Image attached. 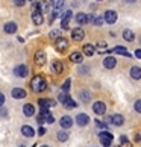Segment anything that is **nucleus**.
I'll use <instances>...</instances> for the list:
<instances>
[{"label":"nucleus","instance_id":"nucleus-33","mask_svg":"<svg viewBox=\"0 0 141 147\" xmlns=\"http://www.w3.org/2000/svg\"><path fill=\"white\" fill-rule=\"evenodd\" d=\"M52 38V40H58L59 36H61V30H58V29H55V30H52L50 32V35H49Z\"/></svg>","mask_w":141,"mask_h":147},{"label":"nucleus","instance_id":"nucleus-2","mask_svg":"<svg viewBox=\"0 0 141 147\" xmlns=\"http://www.w3.org/2000/svg\"><path fill=\"white\" fill-rule=\"evenodd\" d=\"M99 138H100V143L102 146H105V147H109L112 144V140H114V135L111 132H100L99 134Z\"/></svg>","mask_w":141,"mask_h":147},{"label":"nucleus","instance_id":"nucleus-3","mask_svg":"<svg viewBox=\"0 0 141 147\" xmlns=\"http://www.w3.org/2000/svg\"><path fill=\"white\" fill-rule=\"evenodd\" d=\"M55 47H56V50L58 52H61L64 53L68 49V40L67 38H62V36H59L58 40H55Z\"/></svg>","mask_w":141,"mask_h":147},{"label":"nucleus","instance_id":"nucleus-17","mask_svg":"<svg viewBox=\"0 0 141 147\" xmlns=\"http://www.w3.org/2000/svg\"><path fill=\"white\" fill-rule=\"evenodd\" d=\"M23 114L26 117H32L35 114V108L34 105H30V103H26V105L23 106Z\"/></svg>","mask_w":141,"mask_h":147},{"label":"nucleus","instance_id":"nucleus-16","mask_svg":"<svg viewBox=\"0 0 141 147\" xmlns=\"http://www.w3.org/2000/svg\"><path fill=\"white\" fill-rule=\"evenodd\" d=\"M109 121L112 124H115V126H121V124L124 123V118H123V115H120V114H115V115L109 117Z\"/></svg>","mask_w":141,"mask_h":147},{"label":"nucleus","instance_id":"nucleus-43","mask_svg":"<svg viewBox=\"0 0 141 147\" xmlns=\"http://www.w3.org/2000/svg\"><path fill=\"white\" fill-rule=\"evenodd\" d=\"M0 115H2V117H6V115H8V111H6V109H2V108H0Z\"/></svg>","mask_w":141,"mask_h":147},{"label":"nucleus","instance_id":"nucleus-11","mask_svg":"<svg viewBox=\"0 0 141 147\" xmlns=\"http://www.w3.org/2000/svg\"><path fill=\"white\" fill-rule=\"evenodd\" d=\"M32 21H34V24H36V26L43 24L44 17H43V14L40 12V11H32Z\"/></svg>","mask_w":141,"mask_h":147},{"label":"nucleus","instance_id":"nucleus-32","mask_svg":"<svg viewBox=\"0 0 141 147\" xmlns=\"http://www.w3.org/2000/svg\"><path fill=\"white\" fill-rule=\"evenodd\" d=\"M79 97H80V100H82V102H88L90 100V92L88 91H80Z\"/></svg>","mask_w":141,"mask_h":147},{"label":"nucleus","instance_id":"nucleus-39","mask_svg":"<svg viewBox=\"0 0 141 147\" xmlns=\"http://www.w3.org/2000/svg\"><path fill=\"white\" fill-rule=\"evenodd\" d=\"M97 47H100V49H105V50H106L108 44H106V42H103V41H99V42H97Z\"/></svg>","mask_w":141,"mask_h":147},{"label":"nucleus","instance_id":"nucleus-23","mask_svg":"<svg viewBox=\"0 0 141 147\" xmlns=\"http://www.w3.org/2000/svg\"><path fill=\"white\" fill-rule=\"evenodd\" d=\"M21 134H23L24 137L30 138V137H34V135H35V130L32 129L30 126H23V127H21Z\"/></svg>","mask_w":141,"mask_h":147},{"label":"nucleus","instance_id":"nucleus-29","mask_svg":"<svg viewBox=\"0 0 141 147\" xmlns=\"http://www.w3.org/2000/svg\"><path fill=\"white\" fill-rule=\"evenodd\" d=\"M58 140L61 141V143L67 141V140H68V132H65V130H61V132H58Z\"/></svg>","mask_w":141,"mask_h":147},{"label":"nucleus","instance_id":"nucleus-51","mask_svg":"<svg viewBox=\"0 0 141 147\" xmlns=\"http://www.w3.org/2000/svg\"><path fill=\"white\" fill-rule=\"evenodd\" d=\"M30 2H34V0H30Z\"/></svg>","mask_w":141,"mask_h":147},{"label":"nucleus","instance_id":"nucleus-9","mask_svg":"<svg viewBox=\"0 0 141 147\" xmlns=\"http://www.w3.org/2000/svg\"><path fill=\"white\" fill-rule=\"evenodd\" d=\"M59 124H61L62 129H70L73 126V118L70 115H64L61 120H59Z\"/></svg>","mask_w":141,"mask_h":147},{"label":"nucleus","instance_id":"nucleus-40","mask_svg":"<svg viewBox=\"0 0 141 147\" xmlns=\"http://www.w3.org/2000/svg\"><path fill=\"white\" fill-rule=\"evenodd\" d=\"M24 2H26V0H14V3L17 5V6H23Z\"/></svg>","mask_w":141,"mask_h":147},{"label":"nucleus","instance_id":"nucleus-44","mask_svg":"<svg viewBox=\"0 0 141 147\" xmlns=\"http://www.w3.org/2000/svg\"><path fill=\"white\" fill-rule=\"evenodd\" d=\"M3 103H5V96L0 92V106H3Z\"/></svg>","mask_w":141,"mask_h":147},{"label":"nucleus","instance_id":"nucleus-8","mask_svg":"<svg viewBox=\"0 0 141 147\" xmlns=\"http://www.w3.org/2000/svg\"><path fill=\"white\" fill-rule=\"evenodd\" d=\"M47 61V56H46V52H43V50H38L35 53V64L36 65H44Z\"/></svg>","mask_w":141,"mask_h":147},{"label":"nucleus","instance_id":"nucleus-7","mask_svg":"<svg viewBox=\"0 0 141 147\" xmlns=\"http://www.w3.org/2000/svg\"><path fill=\"white\" fill-rule=\"evenodd\" d=\"M72 38L74 41H82L84 38H85V32H84V29L82 28H76V29H73V32H72Z\"/></svg>","mask_w":141,"mask_h":147},{"label":"nucleus","instance_id":"nucleus-20","mask_svg":"<svg viewBox=\"0 0 141 147\" xmlns=\"http://www.w3.org/2000/svg\"><path fill=\"white\" fill-rule=\"evenodd\" d=\"M115 64H117L115 58L108 56V58H105V61H103V67L105 68H114V67H115Z\"/></svg>","mask_w":141,"mask_h":147},{"label":"nucleus","instance_id":"nucleus-1","mask_svg":"<svg viewBox=\"0 0 141 147\" xmlns=\"http://www.w3.org/2000/svg\"><path fill=\"white\" fill-rule=\"evenodd\" d=\"M30 88H32V91H35V92H43L47 88L46 79L43 78V76H40V74L35 76V78L30 80Z\"/></svg>","mask_w":141,"mask_h":147},{"label":"nucleus","instance_id":"nucleus-42","mask_svg":"<svg viewBox=\"0 0 141 147\" xmlns=\"http://www.w3.org/2000/svg\"><path fill=\"white\" fill-rule=\"evenodd\" d=\"M44 134H46V127L41 126L40 129H38V135H44Z\"/></svg>","mask_w":141,"mask_h":147},{"label":"nucleus","instance_id":"nucleus-31","mask_svg":"<svg viewBox=\"0 0 141 147\" xmlns=\"http://www.w3.org/2000/svg\"><path fill=\"white\" fill-rule=\"evenodd\" d=\"M62 5H64V0H52V6L55 8V11L61 9Z\"/></svg>","mask_w":141,"mask_h":147},{"label":"nucleus","instance_id":"nucleus-41","mask_svg":"<svg viewBox=\"0 0 141 147\" xmlns=\"http://www.w3.org/2000/svg\"><path fill=\"white\" fill-rule=\"evenodd\" d=\"M135 58L141 59V49H137V50H135Z\"/></svg>","mask_w":141,"mask_h":147},{"label":"nucleus","instance_id":"nucleus-10","mask_svg":"<svg viewBox=\"0 0 141 147\" xmlns=\"http://www.w3.org/2000/svg\"><path fill=\"white\" fill-rule=\"evenodd\" d=\"M38 105L40 108H44V109H49V108H53L56 105L55 100H50V99H40L38 100Z\"/></svg>","mask_w":141,"mask_h":147},{"label":"nucleus","instance_id":"nucleus-38","mask_svg":"<svg viewBox=\"0 0 141 147\" xmlns=\"http://www.w3.org/2000/svg\"><path fill=\"white\" fill-rule=\"evenodd\" d=\"M94 123H96V126H97V127H102V129H103V127H106V124H105L103 121H100V120H96Z\"/></svg>","mask_w":141,"mask_h":147},{"label":"nucleus","instance_id":"nucleus-5","mask_svg":"<svg viewBox=\"0 0 141 147\" xmlns=\"http://www.w3.org/2000/svg\"><path fill=\"white\" fill-rule=\"evenodd\" d=\"M28 67H26L24 64H20V65H17V67L14 68V74L15 76H18V78H26L28 76Z\"/></svg>","mask_w":141,"mask_h":147},{"label":"nucleus","instance_id":"nucleus-27","mask_svg":"<svg viewBox=\"0 0 141 147\" xmlns=\"http://www.w3.org/2000/svg\"><path fill=\"white\" fill-rule=\"evenodd\" d=\"M123 38H124L126 41L132 42V41L135 40V34H134L132 30H124V32H123Z\"/></svg>","mask_w":141,"mask_h":147},{"label":"nucleus","instance_id":"nucleus-50","mask_svg":"<svg viewBox=\"0 0 141 147\" xmlns=\"http://www.w3.org/2000/svg\"><path fill=\"white\" fill-rule=\"evenodd\" d=\"M41 147H49V146H41Z\"/></svg>","mask_w":141,"mask_h":147},{"label":"nucleus","instance_id":"nucleus-49","mask_svg":"<svg viewBox=\"0 0 141 147\" xmlns=\"http://www.w3.org/2000/svg\"><path fill=\"white\" fill-rule=\"evenodd\" d=\"M18 147H24V146H23V144H21V146H18Z\"/></svg>","mask_w":141,"mask_h":147},{"label":"nucleus","instance_id":"nucleus-36","mask_svg":"<svg viewBox=\"0 0 141 147\" xmlns=\"http://www.w3.org/2000/svg\"><path fill=\"white\" fill-rule=\"evenodd\" d=\"M68 23H70V21H67V20H62V21H61V29L67 30V29H68Z\"/></svg>","mask_w":141,"mask_h":147},{"label":"nucleus","instance_id":"nucleus-34","mask_svg":"<svg viewBox=\"0 0 141 147\" xmlns=\"http://www.w3.org/2000/svg\"><path fill=\"white\" fill-rule=\"evenodd\" d=\"M70 85H72V80L67 79L65 82H64V85H62V92H67V91L70 90Z\"/></svg>","mask_w":141,"mask_h":147},{"label":"nucleus","instance_id":"nucleus-24","mask_svg":"<svg viewBox=\"0 0 141 147\" xmlns=\"http://www.w3.org/2000/svg\"><path fill=\"white\" fill-rule=\"evenodd\" d=\"M62 105L65 106V108H70V109H73V108H76V106H78V103H76V102H74V100H73L70 96H67V99L64 100V103H62Z\"/></svg>","mask_w":141,"mask_h":147},{"label":"nucleus","instance_id":"nucleus-30","mask_svg":"<svg viewBox=\"0 0 141 147\" xmlns=\"http://www.w3.org/2000/svg\"><path fill=\"white\" fill-rule=\"evenodd\" d=\"M38 5H40V12H41V14L46 12V11L49 9V2H46V0H41Z\"/></svg>","mask_w":141,"mask_h":147},{"label":"nucleus","instance_id":"nucleus-25","mask_svg":"<svg viewBox=\"0 0 141 147\" xmlns=\"http://www.w3.org/2000/svg\"><path fill=\"white\" fill-rule=\"evenodd\" d=\"M76 21H78L79 24H85V23H88V15L84 14V12H79L78 15H76Z\"/></svg>","mask_w":141,"mask_h":147},{"label":"nucleus","instance_id":"nucleus-35","mask_svg":"<svg viewBox=\"0 0 141 147\" xmlns=\"http://www.w3.org/2000/svg\"><path fill=\"white\" fill-rule=\"evenodd\" d=\"M72 11H65V12H64V15H62V20H67V21H70L72 20Z\"/></svg>","mask_w":141,"mask_h":147},{"label":"nucleus","instance_id":"nucleus-26","mask_svg":"<svg viewBox=\"0 0 141 147\" xmlns=\"http://www.w3.org/2000/svg\"><path fill=\"white\" fill-rule=\"evenodd\" d=\"M131 76H132V79H135V80L141 79V68L140 67H132L131 68Z\"/></svg>","mask_w":141,"mask_h":147},{"label":"nucleus","instance_id":"nucleus-14","mask_svg":"<svg viewBox=\"0 0 141 147\" xmlns=\"http://www.w3.org/2000/svg\"><path fill=\"white\" fill-rule=\"evenodd\" d=\"M11 94H12L14 99H24L26 97V91L23 88H14L11 91Z\"/></svg>","mask_w":141,"mask_h":147},{"label":"nucleus","instance_id":"nucleus-52","mask_svg":"<svg viewBox=\"0 0 141 147\" xmlns=\"http://www.w3.org/2000/svg\"><path fill=\"white\" fill-rule=\"evenodd\" d=\"M140 41H141V40H140Z\"/></svg>","mask_w":141,"mask_h":147},{"label":"nucleus","instance_id":"nucleus-37","mask_svg":"<svg viewBox=\"0 0 141 147\" xmlns=\"http://www.w3.org/2000/svg\"><path fill=\"white\" fill-rule=\"evenodd\" d=\"M135 111L141 114V100H137V102H135Z\"/></svg>","mask_w":141,"mask_h":147},{"label":"nucleus","instance_id":"nucleus-21","mask_svg":"<svg viewBox=\"0 0 141 147\" xmlns=\"http://www.w3.org/2000/svg\"><path fill=\"white\" fill-rule=\"evenodd\" d=\"M88 21H91V23L96 24V26H100L103 23V17H102V15H88Z\"/></svg>","mask_w":141,"mask_h":147},{"label":"nucleus","instance_id":"nucleus-15","mask_svg":"<svg viewBox=\"0 0 141 147\" xmlns=\"http://www.w3.org/2000/svg\"><path fill=\"white\" fill-rule=\"evenodd\" d=\"M3 30L6 32V34H15L17 32V24L14 23V21H9L3 26Z\"/></svg>","mask_w":141,"mask_h":147},{"label":"nucleus","instance_id":"nucleus-46","mask_svg":"<svg viewBox=\"0 0 141 147\" xmlns=\"http://www.w3.org/2000/svg\"><path fill=\"white\" fill-rule=\"evenodd\" d=\"M135 141H137V143H138V141H141V134H140V132L135 135Z\"/></svg>","mask_w":141,"mask_h":147},{"label":"nucleus","instance_id":"nucleus-19","mask_svg":"<svg viewBox=\"0 0 141 147\" xmlns=\"http://www.w3.org/2000/svg\"><path fill=\"white\" fill-rule=\"evenodd\" d=\"M82 52H84V55H86V56H93L96 53V47L93 44H85L84 49H82Z\"/></svg>","mask_w":141,"mask_h":147},{"label":"nucleus","instance_id":"nucleus-4","mask_svg":"<svg viewBox=\"0 0 141 147\" xmlns=\"http://www.w3.org/2000/svg\"><path fill=\"white\" fill-rule=\"evenodd\" d=\"M102 17H103V21H106L108 24H114V23L117 21L118 15H117L115 11H111V9H109V11H105V14L102 15Z\"/></svg>","mask_w":141,"mask_h":147},{"label":"nucleus","instance_id":"nucleus-47","mask_svg":"<svg viewBox=\"0 0 141 147\" xmlns=\"http://www.w3.org/2000/svg\"><path fill=\"white\" fill-rule=\"evenodd\" d=\"M79 71H80V73H82V74H85L86 71H88V68H86V67H84V68H80V70H79Z\"/></svg>","mask_w":141,"mask_h":147},{"label":"nucleus","instance_id":"nucleus-12","mask_svg":"<svg viewBox=\"0 0 141 147\" xmlns=\"http://www.w3.org/2000/svg\"><path fill=\"white\" fill-rule=\"evenodd\" d=\"M62 70H64V65H62L61 61H53L52 62V71L55 74H61Z\"/></svg>","mask_w":141,"mask_h":147},{"label":"nucleus","instance_id":"nucleus-45","mask_svg":"<svg viewBox=\"0 0 141 147\" xmlns=\"http://www.w3.org/2000/svg\"><path fill=\"white\" fill-rule=\"evenodd\" d=\"M36 120H38V123H40V124H44V118H43L41 115H38V117H36Z\"/></svg>","mask_w":141,"mask_h":147},{"label":"nucleus","instance_id":"nucleus-28","mask_svg":"<svg viewBox=\"0 0 141 147\" xmlns=\"http://www.w3.org/2000/svg\"><path fill=\"white\" fill-rule=\"evenodd\" d=\"M118 147H132V143L124 137V135H121V137H120V146H118Z\"/></svg>","mask_w":141,"mask_h":147},{"label":"nucleus","instance_id":"nucleus-6","mask_svg":"<svg viewBox=\"0 0 141 147\" xmlns=\"http://www.w3.org/2000/svg\"><path fill=\"white\" fill-rule=\"evenodd\" d=\"M93 111L97 114V115H105L106 112V105L103 102H96L93 105Z\"/></svg>","mask_w":141,"mask_h":147},{"label":"nucleus","instance_id":"nucleus-18","mask_svg":"<svg viewBox=\"0 0 141 147\" xmlns=\"http://www.w3.org/2000/svg\"><path fill=\"white\" fill-rule=\"evenodd\" d=\"M70 61H72V62H78V64H82L84 55H82L80 52H74V53H72V55H70Z\"/></svg>","mask_w":141,"mask_h":147},{"label":"nucleus","instance_id":"nucleus-13","mask_svg":"<svg viewBox=\"0 0 141 147\" xmlns=\"http://www.w3.org/2000/svg\"><path fill=\"white\" fill-rule=\"evenodd\" d=\"M76 121H78L79 126H86V124L90 123V117L86 115V114H79V115L76 117Z\"/></svg>","mask_w":141,"mask_h":147},{"label":"nucleus","instance_id":"nucleus-48","mask_svg":"<svg viewBox=\"0 0 141 147\" xmlns=\"http://www.w3.org/2000/svg\"><path fill=\"white\" fill-rule=\"evenodd\" d=\"M128 3H135V0H126Z\"/></svg>","mask_w":141,"mask_h":147},{"label":"nucleus","instance_id":"nucleus-22","mask_svg":"<svg viewBox=\"0 0 141 147\" xmlns=\"http://www.w3.org/2000/svg\"><path fill=\"white\" fill-rule=\"evenodd\" d=\"M111 52L117 53V55H123V56H131V55H129V52H128V49H124V47H121V46H117V47H114Z\"/></svg>","mask_w":141,"mask_h":147}]
</instances>
